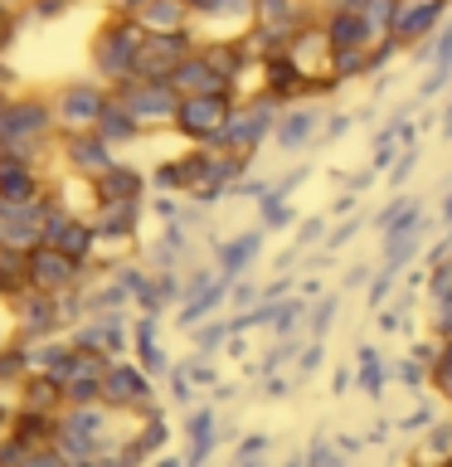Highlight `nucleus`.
<instances>
[{
	"instance_id": "f257e3e1",
	"label": "nucleus",
	"mask_w": 452,
	"mask_h": 467,
	"mask_svg": "<svg viewBox=\"0 0 452 467\" xmlns=\"http://www.w3.org/2000/svg\"><path fill=\"white\" fill-rule=\"evenodd\" d=\"M141 39H146V29L131 20V15L108 10V15H102V25L87 35V73H93V78H102L108 88L127 83L131 73H137Z\"/></svg>"
},
{
	"instance_id": "f03ea898",
	"label": "nucleus",
	"mask_w": 452,
	"mask_h": 467,
	"mask_svg": "<svg viewBox=\"0 0 452 467\" xmlns=\"http://www.w3.org/2000/svg\"><path fill=\"white\" fill-rule=\"evenodd\" d=\"M108 102H112V88L93 78V73H83V78L73 73V78H58L49 88V108H54L58 131H93Z\"/></svg>"
},
{
	"instance_id": "7ed1b4c3",
	"label": "nucleus",
	"mask_w": 452,
	"mask_h": 467,
	"mask_svg": "<svg viewBox=\"0 0 452 467\" xmlns=\"http://www.w3.org/2000/svg\"><path fill=\"white\" fill-rule=\"evenodd\" d=\"M112 98L131 112V122H137L141 131H166V127H175V108H180V93H175L170 83L137 78V73H131L127 83H117V88H112Z\"/></svg>"
},
{
	"instance_id": "20e7f679",
	"label": "nucleus",
	"mask_w": 452,
	"mask_h": 467,
	"mask_svg": "<svg viewBox=\"0 0 452 467\" xmlns=\"http://www.w3.org/2000/svg\"><path fill=\"white\" fill-rule=\"evenodd\" d=\"M239 108V98L233 93H200V98H180V108H175V137H185L190 146H214L224 137L229 117Z\"/></svg>"
},
{
	"instance_id": "39448f33",
	"label": "nucleus",
	"mask_w": 452,
	"mask_h": 467,
	"mask_svg": "<svg viewBox=\"0 0 452 467\" xmlns=\"http://www.w3.org/2000/svg\"><path fill=\"white\" fill-rule=\"evenodd\" d=\"M87 277H93V263H78V258L58 254L49 244L29 248V287L54 292V297H78Z\"/></svg>"
},
{
	"instance_id": "423d86ee",
	"label": "nucleus",
	"mask_w": 452,
	"mask_h": 467,
	"mask_svg": "<svg viewBox=\"0 0 452 467\" xmlns=\"http://www.w3.org/2000/svg\"><path fill=\"white\" fill-rule=\"evenodd\" d=\"M447 5H452V0H394L389 39L399 44V49H418V44L433 39L437 25L447 20Z\"/></svg>"
},
{
	"instance_id": "0eeeda50",
	"label": "nucleus",
	"mask_w": 452,
	"mask_h": 467,
	"mask_svg": "<svg viewBox=\"0 0 452 467\" xmlns=\"http://www.w3.org/2000/svg\"><path fill=\"white\" fill-rule=\"evenodd\" d=\"M195 29H170V35H146L141 39V54H137V78H156V83H170V73L195 54Z\"/></svg>"
},
{
	"instance_id": "6e6552de",
	"label": "nucleus",
	"mask_w": 452,
	"mask_h": 467,
	"mask_svg": "<svg viewBox=\"0 0 452 467\" xmlns=\"http://www.w3.org/2000/svg\"><path fill=\"white\" fill-rule=\"evenodd\" d=\"M195 39H243L253 25V0H190Z\"/></svg>"
},
{
	"instance_id": "1a4fd4ad",
	"label": "nucleus",
	"mask_w": 452,
	"mask_h": 467,
	"mask_svg": "<svg viewBox=\"0 0 452 467\" xmlns=\"http://www.w3.org/2000/svg\"><path fill=\"white\" fill-rule=\"evenodd\" d=\"M102 404L131 409V414H156V394L146 370H137L131 360H112L108 375H102Z\"/></svg>"
},
{
	"instance_id": "9d476101",
	"label": "nucleus",
	"mask_w": 452,
	"mask_h": 467,
	"mask_svg": "<svg viewBox=\"0 0 452 467\" xmlns=\"http://www.w3.org/2000/svg\"><path fill=\"white\" fill-rule=\"evenodd\" d=\"M331 54H335V44H331V35H326L321 20L302 25L297 35L287 39V58L297 64L302 78H331Z\"/></svg>"
},
{
	"instance_id": "9b49d317",
	"label": "nucleus",
	"mask_w": 452,
	"mask_h": 467,
	"mask_svg": "<svg viewBox=\"0 0 452 467\" xmlns=\"http://www.w3.org/2000/svg\"><path fill=\"white\" fill-rule=\"evenodd\" d=\"M321 25H326V35H331L335 49H370L375 39H385L370 25V15H365V10H326V15H321Z\"/></svg>"
},
{
	"instance_id": "f8f14e48",
	"label": "nucleus",
	"mask_w": 452,
	"mask_h": 467,
	"mask_svg": "<svg viewBox=\"0 0 452 467\" xmlns=\"http://www.w3.org/2000/svg\"><path fill=\"white\" fill-rule=\"evenodd\" d=\"M131 20H137L146 35H170V29H190L195 10H190V0H141V5L131 10Z\"/></svg>"
},
{
	"instance_id": "ddd939ff",
	"label": "nucleus",
	"mask_w": 452,
	"mask_h": 467,
	"mask_svg": "<svg viewBox=\"0 0 452 467\" xmlns=\"http://www.w3.org/2000/svg\"><path fill=\"white\" fill-rule=\"evenodd\" d=\"M170 88H175L180 98H200V93H229V83L219 78V73H214V64L200 54V44H195V54H190L185 64L170 73Z\"/></svg>"
},
{
	"instance_id": "4468645a",
	"label": "nucleus",
	"mask_w": 452,
	"mask_h": 467,
	"mask_svg": "<svg viewBox=\"0 0 452 467\" xmlns=\"http://www.w3.org/2000/svg\"><path fill=\"white\" fill-rule=\"evenodd\" d=\"M321 127V112L312 108V102H292V108L277 112V127H272V141L282 146V151H297V146H306L316 137Z\"/></svg>"
},
{
	"instance_id": "2eb2a0df",
	"label": "nucleus",
	"mask_w": 452,
	"mask_h": 467,
	"mask_svg": "<svg viewBox=\"0 0 452 467\" xmlns=\"http://www.w3.org/2000/svg\"><path fill=\"white\" fill-rule=\"evenodd\" d=\"M25 287H29V248L0 244V302L20 297Z\"/></svg>"
},
{
	"instance_id": "dca6fc26",
	"label": "nucleus",
	"mask_w": 452,
	"mask_h": 467,
	"mask_svg": "<svg viewBox=\"0 0 452 467\" xmlns=\"http://www.w3.org/2000/svg\"><path fill=\"white\" fill-rule=\"evenodd\" d=\"M331 78H335V83L370 78V49H335V54H331Z\"/></svg>"
},
{
	"instance_id": "f3484780",
	"label": "nucleus",
	"mask_w": 452,
	"mask_h": 467,
	"mask_svg": "<svg viewBox=\"0 0 452 467\" xmlns=\"http://www.w3.org/2000/svg\"><path fill=\"white\" fill-rule=\"evenodd\" d=\"M20 88H25V78L15 73L10 58H0V112H5V102H10L15 93H20Z\"/></svg>"
},
{
	"instance_id": "a211bd4d",
	"label": "nucleus",
	"mask_w": 452,
	"mask_h": 467,
	"mask_svg": "<svg viewBox=\"0 0 452 467\" xmlns=\"http://www.w3.org/2000/svg\"><path fill=\"white\" fill-rule=\"evenodd\" d=\"M20 467H73V462H68L58 448H39V452H25Z\"/></svg>"
}]
</instances>
